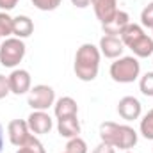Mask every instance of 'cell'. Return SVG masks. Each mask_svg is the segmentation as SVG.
<instances>
[{
  "instance_id": "cell-1",
  "label": "cell",
  "mask_w": 153,
  "mask_h": 153,
  "mask_svg": "<svg viewBox=\"0 0 153 153\" xmlns=\"http://www.w3.org/2000/svg\"><path fill=\"white\" fill-rule=\"evenodd\" d=\"M100 59H102V53L98 46H94L93 43L80 45V48L75 53V64H73L76 78L82 82H93L100 71Z\"/></svg>"
},
{
  "instance_id": "cell-2",
  "label": "cell",
  "mask_w": 153,
  "mask_h": 153,
  "mask_svg": "<svg viewBox=\"0 0 153 153\" xmlns=\"http://www.w3.org/2000/svg\"><path fill=\"white\" fill-rule=\"evenodd\" d=\"M100 139L114 148L130 152L137 144V132L130 125H119L114 121H103L100 125Z\"/></svg>"
},
{
  "instance_id": "cell-3",
  "label": "cell",
  "mask_w": 153,
  "mask_h": 153,
  "mask_svg": "<svg viewBox=\"0 0 153 153\" xmlns=\"http://www.w3.org/2000/svg\"><path fill=\"white\" fill-rule=\"evenodd\" d=\"M111 78L117 84H132L141 75V62L134 55H121L109 68Z\"/></svg>"
},
{
  "instance_id": "cell-4",
  "label": "cell",
  "mask_w": 153,
  "mask_h": 153,
  "mask_svg": "<svg viewBox=\"0 0 153 153\" xmlns=\"http://www.w3.org/2000/svg\"><path fill=\"white\" fill-rule=\"evenodd\" d=\"M27 53L23 39L5 38L0 43V64L4 68H16Z\"/></svg>"
},
{
  "instance_id": "cell-5",
  "label": "cell",
  "mask_w": 153,
  "mask_h": 153,
  "mask_svg": "<svg viewBox=\"0 0 153 153\" xmlns=\"http://www.w3.org/2000/svg\"><path fill=\"white\" fill-rule=\"evenodd\" d=\"M27 103L32 111H48L55 103V91L46 84H38L29 91Z\"/></svg>"
},
{
  "instance_id": "cell-6",
  "label": "cell",
  "mask_w": 153,
  "mask_h": 153,
  "mask_svg": "<svg viewBox=\"0 0 153 153\" xmlns=\"http://www.w3.org/2000/svg\"><path fill=\"white\" fill-rule=\"evenodd\" d=\"M7 135H9V143H11L13 146L20 148V146H23L34 134L30 132L27 119H13V121H9V125H7Z\"/></svg>"
},
{
  "instance_id": "cell-7",
  "label": "cell",
  "mask_w": 153,
  "mask_h": 153,
  "mask_svg": "<svg viewBox=\"0 0 153 153\" xmlns=\"http://www.w3.org/2000/svg\"><path fill=\"white\" fill-rule=\"evenodd\" d=\"M7 78H9V89L16 96H22V94H25L32 89V78H30V73L27 70L16 68V70L11 71V75Z\"/></svg>"
},
{
  "instance_id": "cell-8",
  "label": "cell",
  "mask_w": 153,
  "mask_h": 153,
  "mask_svg": "<svg viewBox=\"0 0 153 153\" xmlns=\"http://www.w3.org/2000/svg\"><path fill=\"white\" fill-rule=\"evenodd\" d=\"M27 123L34 135H45L53 128V119L46 111H32L27 117Z\"/></svg>"
},
{
  "instance_id": "cell-9",
  "label": "cell",
  "mask_w": 153,
  "mask_h": 153,
  "mask_svg": "<svg viewBox=\"0 0 153 153\" xmlns=\"http://www.w3.org/2000/svg\"><path fill=\"white\" fill-rule=\"evenodd\" d=\"M117 114L125 121H135L143 114V105L135 96H123L117 102Z\"/></svg>"
},
{
  "instance_id": "cell-10",
  "label": "cell",
  "mask_w": 153,
  "mask_h": 153,
  "mask_svg": "<svg viewBox=\"0 0 153 153\" xmlns=\"http://www.w3.org/2000/svg\"><path fill=\"white\" fill-rule=\"evenodd\" d=\"M125 45H123V41L121 38H117V36H102L100 39V45H98V50H100V53L103 55V57H107V59H119L121 55H123V52H125Z\"/></svg>"
},
{
  "instance_id": "cell-11",
  "label": "cell",
  "mask_w": 153,
  "mask_h": 153,
  "mask_svg": "<svg viewBox=\"0 0 153 153\" xmlns=\"http://www.w3.org/2000/svg\"><path fill=\"white\" fill-rule=\"evenodd\" d=\"M128 23H130V16H128V13L117 9L114 16H112L107 23L102 25V29H103V32H105L107 36H117V38H119V34L126 29Z\"/></svg>"
},
{
  "instance_id": "cell-12",
  "label": "cell",
  "mask_w": 153,
  "mask_h": 153,
  "mask_svg": "<svg viewBox=\"0 0 153 153\" xmlns=\"http://www.w3.org/2000/svg\"><path fill=\"white\" fill-rule=\"evenodd\" d=\"M91 5L102 25L107 23L117 11V0H91Z\"/></svg>"
},
{
  "instance_id": "cell-13",
  "label": "cell",
  "mask_w": 153,
  "mask_h": 153,
  "mask_svg": "<svg viewBox=\"0 0 153 153\" xmlns=\"http://www.w3.org/2000/svg\"><path fill=\"white\" fill-rule=\"evenodd\" d=\"M82 126H80V121L76 116H70V117H61L57 119V132L61 137H66V139H73L80 134Z\"/></svg>"
},
{
  "instance_id": "cell-14",
  "label": "cell",
  "mask_w": 153,
  "mask_h": 153,
  "mask_svg": "<svg viewBox=\"0 0 153 153\" xmlns=\"http://www.w3.org/2000/svg\"><path fill=\"white\" fill-rule=\"evenodd\" d=\"M53 114H55L57 119L76 116L78 114V105H76V102L71 96H62V98L55 100V103H53Z\"/></svg>"
},
{
  "instance_id": "cell-15",
  "label": "cell",
  "mask_w": 153,
  "mask_h": 153,
  "mask_svg": "<svg viewBox=\"0 0 153 153\" xmlns=\"http://www.w3.org/2000/svg\"><path fill=\"white\" fill-rule=\"evenodd\" d=\"M34 32V22L25 16V14H20L13 20V36L18 39H25L29 36H32Z\"/></svg>"
},
{
  "instance_id": "cell-16",
  "label": "cell",
  "mask_w": 153,
  "mask_h": 153,
  "mask_svg": "<svg viewBox=\"0 0 153 153\" xmlns=\"http://www.w3.org/2000/svg\"><path fill=\"white\" fill-rule=\"evenodd\" d=\"M130 50L134 52V57H137V59L150 57V55H153V38L148 36V34H144L143 38H139L130 46Z\"/></svg>"
},
{
  "instance_id": "cell-17",
  "label": "cell",
  "mask_w": 153,
  "mask_h": 153,
  "mask_svg": "<svg viewBox=\"0 0 153 153\" xmlns=\"http://www.w3.org/2000/svg\"><path fill=\"white\" fill-rule=\"evenodd\" d=\"M146 32H144V29H143V25H137V23H128L126 25V29L119 34V38H121V41H123V45L126 46V48H130L135 41L139 38H143Z\"/></svg>"
},
{
  "instance_id": "cell-18",
  "label": "cell",
  "mask_w": 153,
  "mask_h": 153,
  "mask_svg": "<svg viewBox=\"0 0 153 153\" xmlns=\"http://www.w3.org/2000/svg\"><path fill=\"white\" fill-rule=\"evenodd\" d=\"M139 130H141V135L144 139L153 141V109H150L146 114L143 116L141 125H139Z\"/></svg>"
},
{
  "instance_id": "cell-19",
  "label": "cell",
  "mask_w": 153,
  "mask_h": 153,
  "mask_svg": "<svg viewBox=\"0 0 153 153\" xmlns=\"http://www.w3.org/2000/svg\"><path fill=\"white\" fill-rule=\"evenodd\" d=\"M16 153H46V150H45V146L41 144V141H39L38 137L32 135L23 146H20L16 150Z\"/></svg>"
},
{
  "instance_id": "cell-20",
  "label": "cell",
  "mask_w": 153,
  "mask_h": 153,
  "mask_svg": "<svg viewBox=\"0 0 153 153\" xmlns=\"http://www.w3.org/2000/svg\"><path fill=\"white\" fill-rule=\"evenodd\" d=\"M13 16L5 11H0V38H11L13 36Z\"/></svg>"
},
{
  "instance_id": "cell-21",
  "label": "cell",
  "mask_w": 153,
  "mask_h": 153,
  "mask_svg": "<svg viewBox=\"0 0 153 153\" xmlns=\"http://www.w3.org/2000/svg\"><path fill=\"white\" fill-rule=\"evenodd\" d=\"M66 153H87V143L76 135L73 139H68L66 143Z\"/></svg>"
},
{
  "instance_id": "cell-22",
  "label": "cell",
  "mask_w": 153,
  "mask_h": 153,
  "mask_svg": "<svg viewBox=\"0 0 153 153\" xmlns=\"http://www.w3.org/2000/svg\"><path fill=\"white\" fill-rule=\"evenodd\" d=\"M139 89L144 96H150L153 98V71H148L141 76L139 80Z\"/></svg>"
},
{
  "instance_id": "cell-23",
  "label": "cell",
  "mask_w": 153,
  "mask_h": 153,
  "mask_svg": "<svg viewBox=\"0 0 153 153\" xmlns=\"http://www.w3.org/2000/svg\"><path fill=\"white\" fill-rule=\"evenodd\" d=\"M141 25L146 29H153V2H150L141 11Z\"/></svg>"
},
{
  "instance_id": "cell-24",
  "label": "cell",
  "mask_w": 153,
  "mask_h": 153,
  "mask_svg": "<svg viewBox=\"0 0 153 153\" xmlns=\"http://www.w3.org/2000/svg\"><path fill=\"white\" fill-rule=\"evenodd\" d=\"M62 0H32L34 7L39 11H55Z\"/></svg>"
},
{
  "instance_id": "cell-25",
  "label": "cell",
  "mask_w": 153,
  "mask_h": 153,
  "mask_svg": "<svg viewBox=\"0 0 153 153\" xmlns=\"http://www.w3.org/2000/svg\"><path fill=\"white\" fill-rule=\"evenodd\" d=\"M9 93H11V89H9V78L0 73V100H4Z\"/></svg>"
},
{
  "instance_id": "cell-26",
  "label": "cell",
  "mask_w": 153,
  "mask_h": 153,
  "mask_svg": "<svg viewBox=\"0 0 153 153\" xmlns=\"http://www.w3.org/2000/svg\"><path fill=\"white\" fill-rule=\"evenodd\" d=\"M93 153H116V148L111 146V144H107V143H100V144L93 150Z\"/></svg>"
},
{
  "instance_id": "cell-27",
  "label": "cell",
  "mask_w": 153,
  "mask_h": 153,
  "mask_svg": "<svg viewBox=\"0 0 153 153\" xmlns=\"http://www.w3.org/2000/svg\"><path fill=\"white\" fill-rule=\"evenodd\" d=\"M18 2H20V0H0V11L9 13L11 9H14V7L18 5Z\"/></svg>"
},
{
  "instance_id": "cell-28",
  "label": "cell",
  "mask_w": 153,
  "mask_h": 153,
  "mask_svg": "<svg viewBox=\"0 0 153 153\" xmlns=\"http://www.w3.org/2000/svg\"><path fill=\"white\" fill-rule=\"evenodd\" d=\"M71 4L78 9H85V7L91 5V0H71Z\"/></svg>"
},
{
  "instance_id": "cell-29",
  "label": "cell",
  "mask_w": 153,
  "mask_h": 153,
  "mask_svg": "<svg viewBox=\"0 0 153 153\" xmlns=\"http://www.w3.org/2000/svg\"><path fill=\"white\" fill-rule=\"evenodd\" d=\"M4 150V128H2V125H0V153Z\"/></svg>"
},
{
  "instance_id": "cell-30",
  "label": "cell",
  "mask_w": 153,
  "mask_h": 153,
  "mask_svg": "<svg viewBox=\"0 0 153 153\" xmlns=\"http://www.w3.org/2000/svg\"><path fill=\"white\" fill-rule=\"evenodd\" d=\"M125 153H132V152H125Z\"/></svg>"
},
{
  "instance_id": "cell-31",
  "label": "cell",
  "mask_w": 153,
  "mask_h": 153,
  "mask_svg": "<svg viewBox=\"0 0 153 153\" xmlns=\"http://www.w3.org/2000/svg\"><path fill=\"white\" fill-rule=\"evenodd\" d=\"M0 43H2V38H0Z\"/></svg>"
},
{
  "instance_id": "cell-32",
  "label": "cell",
  "mask_w": 153,
  "mask_h": 153,
  "mask_svg": "<svg viewBox=\"0 0 153 153\" xmlns=\"http://www.w3.org/2000/svg\"><path fill=\"white\" fill-rule=\"evenodd\" d=\"M152 30H153V29H152ZM152 38H153V36H152Z\"/></svg>"
},
{
  "instance_id": "cell-33",
  "label": "cell",
  "mask_w": 153,
  "mask_h": 153,
  "mask_svg": "<svg viewBox=\"0 0 153 153\" xmlns=\"http://www.w3.org/2000/svg\"><path fill=\"white\" fill-rule=\"evenodd\" d=\"M64 153H66V152H64Z\"/></svg>"
}]
</instances>
